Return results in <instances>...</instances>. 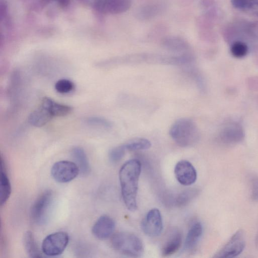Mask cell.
I'll return each mask as SVG.
<instances>
[{
    "label": "cell",
    "mask_w": 258,
    "mask_h": 258,
    "mask_svg": "<svg viewBox=\"0 0 258 258\" xmlns=\"http://www.w3.org/2000/svg\"><path fill=\"white\" fill-rule=\"evenodd\" d=\"M141 171V162L136 159L125 162L119 171L122 199L126 207L131 211L137 209V198Z\"/></svg>",
    "instance_id": "1"
},
{
    "label": "cell",
    "mask_w": 258,
    "mask_h": 258,
    "mask_svg": "<svg viewBox=\"0 0 258 258\" xmlns=\"http://www.w3.org/2000/svg\"><path fill=\"white\" fill-rule=\"evenodd\" d=\"M225 38L230 43L239 40L246 43L250 50L258 49V22L240 21L226 28Z\"/></svg>",
    "instance_id": "2"
},
{
    "label": "cell",
    "mask_w": 258,
    "mask_h": 258,
    "mask_svg": "<svg viewBox=\"0 0 258 258\" xmlns=\"http://www.w3.org/2000/svg\"><path fill=\"white\" fill-rule=\"evenodd\" d=\"M169 135L179 146L188 147L197 143L200 139V133L195 122L187 118L177 119L172 125Z\"/></svg>",
    "instance_id": "3"
},
{
    "label": "cell",
    "mask_w": 258,
    "mask_h": 258,
    "mask_svg": "<svg viewBox=\"0 0 258 258\" xmlns=\"http://www.w3.org/2000/svg\"><path fill=\"white\" fill-rule=\"evenodd\" d=\"M111 243L116 251L127 256L138 257L143 253L142 241L136 234L129 232H119L114 234Z\"/></svg>",
    "instance_id": "4"
},
{
    "label": "cell",
    "mask_w": 258,
    "mask_h": 258,
    "mask_svg": "<svg viewBox=\"0 0 258 258\" xmlns=\"http://www.w3.org/2000/svg\"><path fill=\"white\" fill-rule=\"evenodd\" d=\"M53 201L52 192L44 191L36 200L30 209V215L32 221L36 224H44L48 220Z\"/></svg>",
    "instance_id": "5"
},
{
    "label": "cell",
    "mask_w": 258,
    "mask_h": 258,
    "mask_svg": "<svg viewBox=\"0 0 258 258\" xmlns=\"http://www.w3.org/2000/svg\"><path fill=\"white\" fill-rule=\"evenodd\" d=\"M69 236L64 231H57L48 235L43 239L41 251L46 255L53 256L61 254L66 249Z\"/></svg>",
    "instance_id": "6"
},
{
    "label": "cell",
    "mask_w": 258,
    "mask_h": 258,
    "mask_svg": "<svg viewBox=\"0 0 258 258\" xmlns=\"http://www.w3.org/2000/svg\"><path fill=\"white\" fill-rule=\"evenodd\" d=\"M246 244L245 234L239 229L229 238L225 245L213 256L216 258H232L239 255Z\"/></svg>",
    "instance_id": "7"
},
{
    "label": "cell",
    "mask_w": 258,
    "mask_h": 258,
    "mask_svg": "<svg viewBox=\"0 0 258 258\" xmlns=\"http://www.w3.org/2000/svg\"><path fill=\"white\" fill-rule=\"evenodd\" d=\"M245 132L243 126L238 121L229 120L221 127L218 137L224 144L232 145L240 143L244 138Z\"/></svg>",
    "instance_id": "8"
},
{
    "label": "cell",
    "mask_w": 258,
    "mask_h": 258,
    "mask_svg": "<svg viewBox=\"0 0 258 258\" xmlns=\"http://www.w3.org/2000/svg\"><path fill=\"white\" fill-rule=\"evenodd\" d=\"M77 165L70 161H59L53 164L51 174L53 178L59 183H67L74 179L79 174Z\"/></svg>",
    "instance_id": "9"
},
{
    "label": "cell",
    "mask_w": 258,
    "mask_h": 258,
    "mask_svg": "<svg viewBox=\"0 0 258 258\" xmlns=\"http://www.w3.org/2000/svg\"><path fill=\"white\" fill-rule=\"evenodd\" d=\"M163 220L160 211L157 208L149 210L141 222L143 232L151 237L159 236L163 230Z\"/></svg>",
    "instance_id": "10"
},
{
    "label": "cell",
    "mask_w": 258,
    "mask_h": 258,
    "mask_svg": "<svg viewBox=\"0 0 258 258\" xmlns=\"http://www.w3.org/2000/svg\"><path fill=\"white\" fill-rule=\"evenodd\" d=\"M174 174L178 182L185 186L194 184L197 178L195 168L190 162L185 160H180L176 164Z\"/></svg>",
    "instance_id": "11"
},
{
    "label": "cell",
    "mask_w": 258,
    "mask_h": 258,
    "mask_svg": "<svg viewBox=\"0 0 258 258\" xmlns=\"http://www.w3.org/2000/svg\"><path fill=\"white\" fill-rule=\"evenodd\" d=\"M115 227V224L113 219L107 215H103L94 224L92 232L97 238L105 240L112 235Z\"/></svg>",
    "instance_id": "12"
},
{
    "label": "cell",
    "mask_w": 258,
    "mask_h": 258,
    "mask_svg": "<svg viewBox=\"0 0 258 258\" xmlns=\"http://www.w3.org/2000/svg\"><path fill=\"white\" fill-rule=\"evenodd\" d=\"M203 232V226L200 222H195L191 226L184 241L183 248L185 251L191 252L196 249Z\"/></svg>",
    "instance_id": "13"
},
{
    "label": "cell",
    "mask_w": 258,
    "mask_h": 258,
    "mask_svg": "<svg viewBox=\"0 0 258 258\" xmlns=\"http://www.w3.org/2000/svg\"><path fill=\"white\" fill-rule=\"evenodd\" d=\"M182 234L178 229L171 231L162 248V254L168 256L176 253L182 244Z\"/></svg>",
    "instance_id": "14"
},
{
    "label": "cell",
    "mask_w": 258,
    "mask_h": 258,
    "mask_svg": "<svg viewBox=\"0 0 258 258\" xmlns=\"http://www.w3.org/2000/svg\"><path fill=\"white\" fill-rule=\"evenodd\" d=\"M40 105L46 108L54 116H63L70 114L73 108L71 106L57 103L49 97H44Z\"/></svg>",
    "instance_id": "15"
},
{
    "label": "cell",
    "mask_w": 258,
    "mask_h": 258,
    "mask_svg": "<svg viewBox=\"0 0 258 258\" xmlns=\"http://www.w3.org/2000/svg\"><path fill=\"white\" fill-rule=\"evenodd\" d=\"M53 117L46 108L40 105L29 114L28 120L32 125L41 127L49 122Z\"/></svg>",
    "instance_id": "16"
},
{
    "label": "cell",
    "mask_w": 258,
    "mask_h": 258,
    "mask_svg": "<svg viewBox=\"0 0 258 258\" xmlns=\"http://www.w3.org/2000/svg\"><path fill=\"white\" fill-rule=\"evenodd\" d=\"M163 47L174 52L186 51L189 49V45L184 39L178 36H167L161 41Z\"/></svg>",
    "instance_id": "17"
},
{
    "label": "cell",
    "mask_w": 258,
    "mask_h": 258,
    "mask_svg": "<svg viewBox=\"0 0 258 258\" xmlns=\"http://www.w3.org/2000/svg\"><path fill=\"white\" fill-rule=\"evenodd\" d=\"M101 8L105 11L119 14L126 12L131 7L130 0H101Z\"/></svg>",
    "instance_id": "18"
},
{
    "label": "cell",
    "mask_w": 258,
    "mask_h": 258,
    "mask_svg": "<svg viewBox=\"0 0 258 258\" xmlns=\"http://www.w3.org/2000/svg\"><path fill=\"white\" fill-rule=\"evenodd\" d=\"M71 154L79 168L80 173L83 175L88 174L91 167L84 149L79 147H75L72 149Z\"/></svg>",
    "instance_id": "19"
},
{
    "label": "cell",
    "mask_w": 258,
    "mask_h": 258,
    "mask_svg": "<svg viewBox=\"0 0 258 258\" xmlns=\"http://www.w3.org/2000/svg\"><path fill=\"white\" fill-rule=\"evenodd\" d=\"M23 242L25 249L29 257H41L43 256L31 232L27 231L25 233Z\"/></svg>",
    "instance_id": "20"
},
{
    "label": "cell",
    "mask_w": 258,
    "mask_h": 258,
    "mask_svg": "<svg viewBox=\"0 0 258 258\" xmlns=\"http://www.w3.org/2000/svg\"><path fill=\"white\" fill-rule=\"evenodd\" d=\"M2 172L1 177L0 202L1 205L5 204L10 197L12 187L10 179L5 170V165L1 162Z\"/></svg>",
    "instance_id": "21"
},
{
    "label": "cell",
    "mask_w": 258,
    "mask_h": 258,
    "mask_svg": "<svg viewBox=\"0 0 258 258\" xmlns=\"http://www.w3.org/2000/svg\"><path fill=\"white\" fill-rule=\"evenodd\" d=\"M231 2L235 8L258 17V0H231Z\"/></svg>",
    "instance_id": "22"
},
{
    "label": "cell",
    "mask_w": 258,
    "mask_h": 258,
    "mask_svg": "<svg viewBox=\"0 0 258 258\" xmlns=\"http://www.w3.org/2000/svg\"><path fill=\"white\" fill-rule=\"evenodd\" d=\"M162 6L158 4L148 5L140 8L137 16L141 20H147L156 16L161 11Z\"/></svg>",
    "instance_id": "23"
},
{
    "label": "cell",
    "mask_w": 258,
    "mask_h": 258,
    "mask_svg": "<svg viewBox=\"0 0 258 258\" xmlns=\"http://www.w3.org/2000/svg\"><path fill=\"white\" fill-rule=\"evenodd\" d=\"M230 50L233 57L242 58L246 56L250 51V48L244 42L236 40L230 43Z\"/></svg>",
    "instance_id": "24"
},
{
    "label": "cell",
    "mask_w": 258,
    "mask_h": 258,
    "mask_svg": "<svg viewBox=\"0 0 258 258\" xmlns=\"http://www.w3.org/2000/svg\"><path fill=\"white\" fill-rule=\"evenodd\" d=\"M127 150L131 151L145 150L149 149L151 143L145 138H135L128 141L124 144Z\"/></svg>",
    "instance_id": "25"
},
{
    "label": "cell",
    "mask_w": 258,
    "mask_h": 258,
    "mask_svg": "<svg viewBox=\"0 0 258 258\" xmlns=\"http://www.w3.org/2000/svg\"><path fill=\"white\" fill-rule=\"evenodd\" d=\"M195 188H190L183 191L178 195L175 200V204L178 207H183L188 204L198 195Z\"/></svg>",
    "instance_id": "26"
},
{
    "label": "cell",
    "mask_w": 258,
    "mask_h": 258,
    "mask_svg": "<svg viewBox=\"0 0 258 258\" xmlns=\"http://www.w3.org/2000/svg\"><path fill=\"white\" fill-rule=\"evenodd\" d=\"M55 90L61 94H66L72 91L75 85L74 83L70 80L62 79L58 80L55 84Z\"/></svg>",
    "instance_id": "27"
},
{
    "label": "cell",
    "mask_w": 258,
    "mask_h": 258,
    "mask_svg": "<svg viewBox=\"0 0 258 258\" xmlns=\"http://www.w3.org/2000/svg\"><path fill=\"white\" fill-rule=\"evenodd\" d=\"M126 150L124 144L112 148L109 153V160L113 163L119 162L124 157Z\"/></svg>",
    "instance_id": "28"
},
{
    "label": "cell",
    "mask_w": 258,
    "mask_h": 258,
    "mask_svg": "<svg viewBox=\"0 0 258 258\" xmlns=\"http://www.w3.org/2000/svg\"><path fill=\"white\" fill-rule=\"evenodd\" d=\"M86 122L91 125L98 126L105 128H109L112 123L108 120L99 116H91L86 119Z\"/></svg>",
    "instance_id": "29"
},
{
    "label": "cell",
    "mask_w": 258,
    "mask_h": 258,
    "mask_svg": "<svg viewBox=\"0 0 258 258\" xmlns=\"http://www.w3.org/2000/svg\"><path fill=\"white\" fill-rule=\"evenodd\" d=\"M251 198L258 202V176H254L251 180Z\"/></svg>",
    "instance_id": "30"
},
{
    "label": "cell",
    "mask_w": 258,
    "mask_h": 258,
    "mask_svg": "<svg viewBox=\"0 0 258 258\" xmlns=\"http://www.w3.org/2000/svg\"><path fill=\"white\" fill-rule=\"evenodd\" d=\"M255 246H256L257 250H258V233L256 235V238H255Z\"/></svg>",
    "instance_id": "31"
}]
</instances>
